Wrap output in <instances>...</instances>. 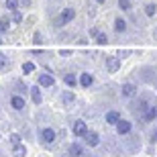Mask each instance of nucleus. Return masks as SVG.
Listing matches in <instances>:
<instances>
[{
  "instance_id": "obj_3",
  "label": "nucleus",
  "mask_w": 157,
  "mask_h": 157,
  "mask_svg": "<svg viewBox=\"0 0 157 157\" xmlns=\"http://www.w3.org/2000/svg\"><path fill=\"white\" fill-rule=\"evenodd\" d=\"M41 141L47 143V145L53 143V141H55V131H53V128H43V131H41Z\"/></svg>"
},
{
  "instance_id": "obj_8",
  "label": "nucleus",
  "mask_w": 157,
  "mask_h": 157,
  "mask_svg": "<svg viewBox=\"0 0 157 157\" xmlns=\"http://www.w3.org/2000/svg\"><path fill=\"white\" fill-rule=\"evenodd\" d=\"M86 143H88L90 147H98V145H100L98 133H86Z\"/></svg>"
},
{
  "instance_id": "obj_25",
  "label": "nucleus",
  "mask_w": 157,
  "mask_h": 157,
  "mask_svg": "<svg viewBox=\"0 0 157 157\" xmlns=\"http://www.w3.org/2000/svg\"><path fill=\"white\" fill-rule=\"evenodd\" d=\"M12 21H14V23H21V21H23V14L18 10H12Z\"/></svg>"
},
{
  "instance_id": "obj_11",
  "label": "nucleus",
  "mask_w": 157,
  "mask_h": 157,
  "mask_svg": "<svg viewBox=\"0 0 157 157\" xmlns=\"http://www.w3.org/2000/svg\"><path fill=\"white\" fill-rule=\"evenodd\" d=\"M118 121H121V114H118L117 110H110V112H106V122H108V124H117Z\"/></svg>"
},
{
  "instance_id": "obj_15",
  "label": "nucleus",
  "mask_w": 157,
  "mask_h": 157,
  "mask_svg": "<svg viewBox=\"0 0 157 157\" xmlns=\"http://www.w3.org/2000/svg\"><path fill=\"white\" fill-rule=\"evenodd\" d=\"M12 155H14V157H25V155H27V147H25V145H17L14 149H12Z\"/></svg>"
},
{
  "instance_id": "obj_17",
  "label": "nucleus",
  "mask_w": 157,
  "mask_h": 157,
  "mask_svg": "<svg viewBox=\"0 0 157 157\" xmlns=\"http://www.w3.org/2000/svg\"><path fill=\"white\" fill-rule=\"evenodd\" d=\"M63 82H65V84H67V86H70V88H74V86H76V84H78V78L74 76V74H65Z\"/></svg>"
},
{
  "instance_id": "obj_4",
  "label": "nucleus",
  "mask_w": 157,
  "mask_h": 157,
  "mask_svg": "<svg viewBox=\"0 0 157 157\" xmlns=\"http://www.w3.org/2000/svg\"><path fill=\"white\" fill-rule=\"evenodd\" d=\"M90 35H92L94 39H96V43H98V45H106V43H108V37H106L104 33H100V31L96 29V27H94V29L90 31Z\"/></svg>"
},
{
  "instance_id": "obj_29",
  "label": "nucleus",
  "mask_w": 157,
  "mask_h": 157,
  "mask_svg": "<svg viewBox=\"0 0 157 157\" xmlns=\"http://www.w3.org/2000/svg\"><path fill=\"white\" fill-rule=\"evenodd\" d=\"M33 41H35L37 45H39V43H41V41H43V39H41V35H39V33H35V39H33Z\"/></svg>"
},
{
  "instance_id": "obj_32",
  "label": "nucleus",
  "mask_w": 157,
  "mask_h": 157,
  "mask_svg": "<svg viewBox=\"0 0 157 157\" xmlns=\"http://www.w3.org/2000/svg\"><path fill=\"white\" fill-rule=\"evenodd\" d=\"M98 2H100V4H102V2H104V0H98Z\"/></svg>"
},
{
  "instance_id": "obj_27",
  "label": "nucleus",
  "mask_w": 157,
  "mask_h": 157,
  "mask_svg": "<svg viewBox=\"0 0 157 157\" xmlns=\"http://www.w3.org/2000/svg\"><path fill=\"white\" fill-rule=\"evenodd\" d=\"M6 63H8V61H6V57L0 53V70H2V67H6Z\"/></svg>"
},
{
  "instance_id": "obj_7",
  "label": "nucleus",
  "mask_w": 157,
  "mask_h": 157,
  "mask_svg": "<svg viewBox=\"0 0 157 157\" xmlns=\"http://www.w3.org/2000/svg\"><path fill=\"white\" fill-rule=\"evenodd\" d=\"M117 131H118V135H127V133H131V122L128 121H118L117 122Z\"/></svg>"
},
{
  "instance_id": "obj_31",
  "label": "nucleus",
  "mask_w": 157,
  "mask_h": 157,
  "mask_svg": "<svg viewBox=\"0 0 157 157\" xmlns=\"http://www.w3.org/2000/svg\"><path fill=\"white\" fill-rule=\"evenodd\" d=\"M151 139H153V141H157V133H155V135H153V137H151Z\"/></svg>"
},
{
  "instance_id": "obj_16",
  "label": "nucleus",
  "mask_w": 157,
  "mask_h": 157,
  "mask_svg": "<svg viewBox=\"0 0 157 157\" xmlns=\"http://www.w3.org/2000/svg\"><path fill=\"white\" fill-rule=\"evenodd\" d=\"M31 98H33V102L35 104H41V92H39V88H31Z\"/></svg>"
},
{
  "instance_id": "obj_9",
  "label": "nucleus",
  "mask_w": 157,
  "mask_h": 157,
  "mask_svg": "<svg viewBox=\"0 0 157 157\" xmlns=\"http://www.w3.org/2000/svg\"><path fill=\"white\" fill-rule=\"evenodd\" d=\"M10 104H12V108H14V110H23V108H25L23 96H12V98H10Z\"/></svg>"
},
{
  "instance_id": "obj_23",
  "label": "nucleus",
  "mask_w": 157,
  "mask_h": 157,
  "mask_svg": "<svg viewBox=\"0 0 157 157\" xmlns=\"http://www.w3.org/2000/svg\"><path fill=\"white\" fill-rule=\"evenodd\" d=\"M8 139H10V143H12V145H14V147H17V145H21V137H18L17 133H12L10 137H8Z\"/></svg>"
},
{
  "instance_id": "obj_21",
  "label": "nucleus",
  "mask_w": 157,
  "mask_h": 157,
  "mask_svg": "<svg viewBox=\"0 0 157 157\" xmlns=\"http://www.w3.org/2000/svg\"><path fill=\"white\" fill-rule=\"evenodd\" d=\"M118 8L121 10H131V0H118Z\"/></svg>"
},
{
  "instance_id": "obj_12",
  "label": "nucleus",
  "mask_w": 157,
  "mask_h": 157,
  "mask_svg": "<svg viewBox=\"0 0 157 157\" xmlns=\"http://www.w3.org/2000/svg\"><path fill=\"white\" fill-rule=\"evenodd\" d=\"M114 31H117V33H124V31H127V21H124V18H117V21H114Z\"/></svg>"
},
{
  "instance_id": "obj_20",
  "label": "nucleus",
  "mask_w": 157,
  "mask_h": 157,
  "mask_svg": "<svg viewBox=\"0 0 157 157\" xmlns=\"http://www.w3.org/2000/svg\"><path fill=\"white\" fill-rule=\"evenodd\" d=\"M23 71L25 74H33V71H35V63H31V61L23 63Z\"/></svg>"
},
{
  "instance_id": "obj_33",
  "label": "nucleus",
  "mask_w": 157,
  "mask_h": 157,
  "mask_svg": "<svg viewBox=\"0 0 157 157\" xmlns=\"http://www.w3.org/2000/svg\"><path fill=\"white\" fill-rule=\"evenodd\" d=\"M0 43H2V39H0Z\"/></svg>"
},
{
  "instance_id": "obj_14",
  "label": "nucleus",
  "mask_w": 157,
  "mask_h": 157,
  "mask_svg": "<svg viewBox=\"0 0 157 157\" xmlns=\"http://www.w3.org/2000/svg\"><path fill=\"white\" fill-rule=\"evenodd\" d=\"M92 76H90V74H86V71H84V74H82V76H80V84H82V86H84V88H88V86H92Z\"/></svg>"
},
{
  "instance_id": "obj_30",
  "label": "nucleus",
  "mask_w": 157,
  "mask_h": 157,
  "mask_svg": "<svg viewBox=\"0 0 157 157\" xmlns=\"http://www.w3.org/2000/svg\"><path fill=\"white\" fill-rule=\"evenodd\" d=\"M21 4H23V6H29V4H31V0H21Z\"/></svg>"
},
{
  "instance_id": "obj_19",
  "label": "nucleus",
  "mask_w": 157,
  "mask_h": 157,
  "mask_svg": "<svg viewBox=\"0 0 157 157\" xmlns=\"http://www.w3.org/2000/svg\"><path fill=\"white\" fill-rule=\"evenodd\" d=\"M155 12H157V4H147L145 6V14L147 17H153Z\"/></svg>"
},
{
  "instance_id": "obj_22",
  "label": "nucleus",
  "mask_w": 157,
  "mask_h": 157,
  "mask_svg": "<svg viewBox=\"0 0 157 157\" xmlns=\"http://www.w3.org/2000/svg\"><path fill=\"white\" fill-rule=\"evenodd\" d=\"M6 8L8 10H18V0H6Z\"/></svg>"
},
{
  "instance_id": "obj_5",
  "label": "nucleus",
  "mask_w": 157,
  "mask_h": 157,
  "mask_svg": "<svg viewBox=\"0 0 157 157\" xmlns=\"http://www.w3.org/2000/svg\"><path fill=\"white\" fill-rule=\"evenodd\" d=\"M88 128H86V122L84 121H76V124H74V135L76 137H86Z\"/></svg>"
},
{
  "instance_id": "obj_28",
  "label": "nucleus",
  "mask_w": 157,
  "mask_h": 157,
  "mask_svg": "<svg viewBox=\"0 0 157 157\" xmlns=\"http://www.w3.org/2000/svg\"><path fill=\"white\" fill-rule=\"evenodd\" d=\"M59 55H63V57H67V55H71V51H67V49H61V51H59Z\"/></svg>"
},
{
  "instance_id": "obj_13",
  "label": "nucleus",
  "mask_w": 157,
  "mask_h": 157,
  "mask_svg": "<svg viewBox=\"0 0 157 157\" xmlns=\"http://www.w3.org/2000/svg\"><path fill=\"white\" fill-rule=\"evenodd\" d=\"M82 153H84L82 145H78V143H71V145H70V155H74V157H80Z\"/></svg>"
},
{
  "instance_id": "obj_10",
  "label": "nucleus",
  "mask_w": 157,
  "mask_h": 157,
  "mask_svg": "<svg viewBox=\"0 0 157 157\" xmlns=\"http://www.w3.org/2000/svg\"><path fill=\"white\" fill-rule=\"evenodd\" d=\"M53 84H55L53 76H49V74H41L39 76V86H53Z\"/></svg>"
},
{
  "instance_id": "obj_24",
  "label": "nucleus",
  "mask_w": 157,
  "mask_h": 157,
  "mask_svg": "<svg viewBox=\"0 0 157 157\" xmlns=\"http://www.w3.org/2000/svg\"><path fill=\"white\" fill-rule=\"evenodd\" d=\"M8 27H10V21L8 18H2L0 21V31H8Z\"/></svg>"
},
{
  "instance_id": "obj_18",
  "label": "nucleus",
  "mask_w": 157,
  "mask_h": 157,
  "mask_svg": "<svg viewBox=\"0 0 157 157\" xmlns=\"http://www.w3.org/2000/svg\"><path fill=\"white\" fill-rule=\"evenodd\" d=\"M122 96H135V86H131V84H124L122 86Z\"/></svg>"
},
{
  "instance_id": "obj_2",
  "label": "nucleus",
  "mask_w": 157,
  "mask_h": 157,
  "mask_svg": "<svg viewBox=\"0 0 157 157\" xmlns=\"http://www.w3.org/2000/svg\"><path fill=\"white\" fill-rule=\"evenodd\" d=\"M118 67H121V59L114 57V55H108L106 57V70L114 74V71H118Z\"/></svg>"
},
{
  "instance_id": "obj_1",
  "label": "nucleus",
  "mask_w": 157,
  "mask_h": 157,
  "mask_svg": "<svg viewBox=\"0 0 157 157\" xmlns=\"http://www.w3.org/2000/svg\"><path fill=\"white\" fill-rule=\"evenodd\" d=\"M74 17H76V10H74V8H63L61 14H59V18H57V25L63 27V25H67L70 21H74Z\"/></svg>"
},
{
  "instance_id": "obj_26",
  "label": "nucleus",
  "mask_w": 157,
  "mask_h": 157,
  "mask_svg": "<svg viewBox=\"0 0 157 157\" xmlns=\"http://www.w3.org/2000/svg\"><path fill=\"white\" fill-rule=\"evenodd\" d=\"M63 102H74V94H71V92H65L63 94Z\"/></svg>"
},
{
  "instance_id": "obj_6",
  "label": "nucleus",
  "mask_w": 157,
  "mask_h": 157,
  "mask_svg": "<svg viewBox=\"0 0 157 157\" xmlns=\"http://www.w3.org/2000/svg\"><path fill=\"white\" fill-rule=\"evenodd\" d=\"M155 117H157V106H147L145 108V112H143V121H155Z\"/></svg>"
}]
</instances>
